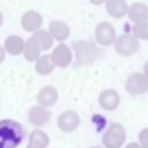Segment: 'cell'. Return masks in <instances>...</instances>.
Listing matches in <instances>:
<instances>
[{"label": "cell", "instance_id": "1", "mask_svg": "<svg viewBox=\"0 0 148 148\" xmlns=\"http://www.w3.org/2000/svg\"><path fill=\"white\" fill-rule=\"evenodd\" d=\"M24 139V128L12 119L0 123V148H16Z\"/></svg>", "mask_w": 148, "mask_h": 148}, {"label": "cell", "instance_id": "2", "mask_svg": "<svg viewBox=\"0 0 148 148\" xmlns=\"http://www.w3.org/2000/svg\"><path fill=\"white\" fill-rule=\"evenodd\" d=\"M73 49L75 51L76 65L87 66L92 64L98 58V49L90 40H76L73 42Z\"/></svg>", "mask_w": 148, "mask_h": 148}, {"label": "cell", "instance_id": "3", "mask_svg": "<svg viewBox=\"0 0 148 148\" xmlns=\"http://www.w3.org/2000/svg\"><path fill=\"white\" fill-rule=\"evenodd\" d=\"M139 40L131 35L124 34L117 37L114 42V50L121 57H132L139 51Z\"/></svg>", "mask_w": 148, "mask_h": 148}, {"label": "cell", "instance_id": "4", "mask_svg": "<svg viewBox=\"0 0 148 148\" xmlns=\"http://www.w3.org/2000/svg\"><path fill=\"white\" fill-rule=\"evenodd\" d=\"M95 38L98 42V44L103 46L114 44L117 39L116 29L109 22H101L95 29Z\"/></svg>", "mask_w": 148, "mask_h": 148}, {"label": "cell", "instance_id": "5", "mask_svg": "<svg viewBox=\"0 0 148 148\" xmlns=\"http://www.w3.org/2000/svg\"><path fill=\"white\" fill-rule=\"evenodd\" d=\"M51 57L57 67L65 68L68 65H71V62L73 60V52L69 46H67L65 44H59L58 46H56L53 49Z\"/></svg>", "mask_w": 148, "mask_h": 148}, {"label": "cell", "instance_id": "6", "mask_svg": "<svg viewBox=\"0 0 148 148\" xmlns=\"http://www.w3.org/2000/svg\"><path fill=\"white\" fill-rule=\"evenodd\" d=\"M126 89L131 94H142L148 89V77L141 73H133L126 81Z\"/></svg>", "mask_w": 148, "mask_h": 148}, {"label": "cell", "instance_id": "7", "mask_svg": "<svg viewBox=\"0 0 148 148\" xmlns=\"http://www.w3.org/2000/svg\"><path fill=\"white\" fill-rule=\"evenodd\" d=\"M43 23V17L35 10H28L21 18V25L25 31H38Z\"/></svg>", "mask_w": 148, "mask_h": 148}, {"label": "cell", "instance_id": "8", "mask_svg": "<svg viewBox=\"0 0 148 148\" xmlns=\"http://www.w3.org/2000/svg\"><path fill=\"white\" fill-rule=\"evenodd\" d=\"M127 16L135 24L148 22V6H146L145 3L134 2L131 6H128Z\"/></svg>", "mask_w": 148, "mask_h": 148}, {"label": "cell", "instance_id": "9", "mask_svg": "<svg viewBox=\"0 0 148 148\" xmlns=\"http://www.w3.org/2000/svg\"><path fill=\"white\" fill-rule=\"evenodd\" d=\"M105 9L110 16L120 18L127 14L128 6L125 0H108L105 2Z\"/></svg>", "mask_w": 148, "mask_h": 148}, {"label": "cell", "instance_id": "10", "mask_svg": "<svg viewBox=\"0 0 148 148\" xmlns=\"http://www.w3.org/2000/svg\"><path fill=\"white\" fill-rule=\"evenodd\" d=\"M49 31L52 35L53 39L58 42H62L69 37L71 29L68 24L62 21H52L49 25Z\"/></svg>", "mask_w": 148, "mask_h": 148}, {"label": "cell", "instance_id": "11", "mask_svg": "<svg viewBox=\"0 0 148 148\" xmlns=\"http://www.w3.org/2000/svg\"><path fill=\"white\" fill-rule=\"evenodd\" d=\"M24 46H25V42L16 35H10L6 38L5 40V45L3 49L12 56H17L20 53H22L24 51Z\"/></svg>", "mask_w": 148, "mask_h": 148}, {"label": "cell", "instance_id": "12", "mask_svg": "<svg viewBox=\"0 0 148 148\" xmlns=\"http://www.w3.org/2000/svg\"><path fill=\"white\" fill-rule=\"evenodd\" d=\"M40 52H42V47L32 37H30L28 40H25L23 54H24V58L27 61H30V62L37 61L40 57Z\"/></svg>", "mask_w": 148, "mask_h": 148}, {"label": "cell", "instance_id": "13", "mask_svg": "<svg viewBox=\"0 0 148 148\" xmlns=\"http://www.w3.org/2000/svg\"><path fill=\"white\" fill-rule=\"evenodd\" d=\"M56 65L52 60L51 54H43L39 57V59L36 61L35 65V69L37 73H39L40 75H47L50 74L53 69H54Z\"/></svg>", "mask_w": 148, "mask_h": 148}, {"label": "cell", "instance_id": "14", "mask_svg": "<svg viewBox=\"0 0 148 148\" xmlns=\"http://www.w3.org/2000/svg\"><path fill=\"white\" fill-rule=\"evenodd\" d=\"M42 47V51H46L49 49H51V46L53 45V37L50 34V31L46 30H38L36 32H34V35L31 36Z\"/></svg>", "mask_w": 148, "mask_h": 148}, {"label": "cell", "instance_id": "15", "mask_svg": "<svg viewBox=\"0 0 148 148\" xmlns=\"http://www.w3.org/2000/svg\"><path fill=\"white\" fill-rule=\"evenodd\" d=\"M99 101L101 104L106 109H113L118 103V95L114 90H105L101 94Z\"/></svg>", "mask_w": 148, "mask_h": 148}, {"label": "cell", "instance_id": "16", "mask_svg": "<svg viewBox=\"0 0 148 148\" xmlns=\"http://www.w3.org/2000/svg\"><path fill=\"white\" fill-rule=\"evenodd\" d=\"M57 99V91L54 88H52L51 86H47V87H44L42 90H40V94H39V101L44 104H52L54 101Z\"/></svg>", "mask_w": 148, "mask_h": 148}, {"label": "cell", "instance_id": "17", "mask_svg": "<svg viewBox=\"0 0 148 148\" xmlns=\"http://www.w3.org/2000/svg\"><path fill=\"white\" fill-rule=\"evenodd\" d=\"M132 32L133 36L136 39H148V22H143V23H138L134 24L132 28Z\"/></svg>", "mask_w": 148, "mask_h": 148}, {"label": "cell", "instance_id": "18", "mask_svg": "<svg viewBox=\"0 0 148 148\" xmlns=\"http://www.w3.org/2000/svg\"><path fill=\"white\" fill-rule=\"evenodd\" d=\"M92 5H102L103 2H106L108 0H89Z\"/></svg>", "mask_w": 148, "mask_h": 148}, {"label": "cell", "instance_id": "19", "mask_svg": "<svg viewBox=\"0 0 148 148\" xmlns=\"http://www.w3.org/2000/svg\"><path fill=\"white\" fill-rule=\"evenodd\" d=\"M143 71H145V75L148 77V60L146 61V64H145V66H143Z\"/></svg>", "mask_w": 148, "mask_h": 148}]
</instances>
